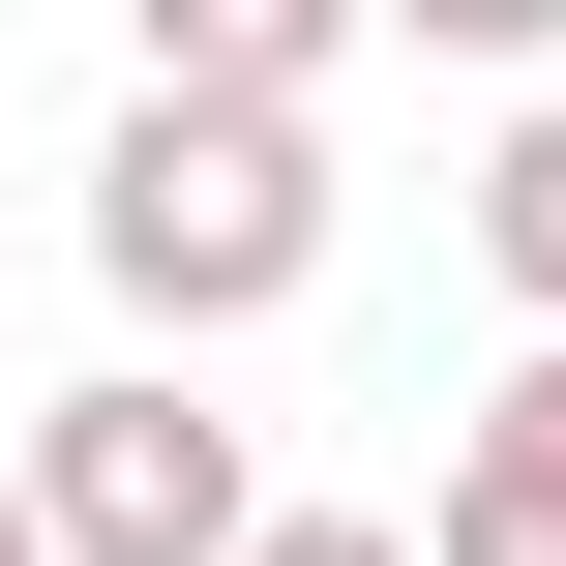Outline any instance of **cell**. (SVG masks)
Returning <instances> with one entry per match:
<instances>
[{"mask_svg":"<svg viewBox=\"0 0 566 566\" xmlns=\"http://www.w3.org/2000/svg\"><path fill=\"white\" fill-rule=\"evenodd\" d=\"M478 269H507V298H537V328H566V90H537V119H507V149H478Z\"/></svg>","mask_w":566,"mask_h":566,"instance_id":"cell-4","label":"cell"},{"mask_svg":"<svg viewBox=\"0 0 566 566\" xmlns=\"http://www.w3.org/2000/svg\"><path fill=\"white\" fill-rule=\"evenodd\" d=\"M90 269L209 358V328H269V298H328V119H269V90H119V149H90Z\"/></svg>","mask_w":566,"mask_h":566,"instance_id":"cell-1","label":"cell"},{"mask_svg":"<svg viewBox=\"0 0 566 566\" xmlns=\"http://www.w3.org/2000/svg\"><path fill=\"white\" fill-rule=\"evenodd\" d=\"M0 566H60V537H30V478H0Z\"/></svg>","mask_w":566,"mask_h":566,"instance_id":"cell-9","label":"cell"},{"mask_svg":"<svg viewBox=\"0 0 566 566\" xmlns=\"http://www.w3.org/2000/svg\"><path fill=\"white\" fill-rule=\"evenodd\" d=\"M418 566H566V507H507V478H448V507H418Z\"/></svg>","mask_w":566,"mask_h":566,"instance_id":"cell-7","label":"cell"},{"mask_svg":"<svg viewBox=\"0 0 566 566\" xmlns=\"http://www.w3.org/2000/svg\"><path fill=\"white\" fill-rule=\"evenodd\" d=\"M448 478H507V507H566V328L507 358V388H478V448H448Z\"/></svg>","mask_w":566,"mask_h":566,"instance_id":"cell-5","label":"cell"},{"mask_svg":"<svg viewBox=\"0 0 566 566\" xmlns=\"http://www.w3.org/2000/svg\"><path fill=\"white\" fill-rule=\"evenodd\" d=\"M358 30H418V60H566V0H358Z\"/></svg>","mask_w":566,"mask_h":566,"instance_id":"cell-6","label":"cell"},{"mask_svg":"<svg viewBox=\"0 0 566 566\" xmlns=\"http://www.w3.org/2000/svg\"><path fill=\"white\" fill-rule=\"evenodd\" d=\"M30 537H60V566H239V537H269V448H239L179 358H119V388L30 418Z\"/></svg>","mask_w":566,"mask_h":566,"instance_id":"cell-2","label":"cell"},{"mask_svg":"<svg viewBox=\"0 0 566 566\" xmlns=\"http://www.w3.org/2000/svg\"><path fill=\"white\" fill-rule=\"evenodd\" d=\"M149 30V90H269V119H328V60H358V0H119Z\"/></svg>","mask_w":566,"mask_h":566,"instance_id":"cell-3","label":"cell"},{"mask_svg":"<svg viewBox=\"0 0 566 566\" xmlns=\"http://www.w3.org/2000/svg\"><path fill=\"white\" fill-rule=\"evenodd\" d=\"M239 566H418V537H388V507H269Z\"/></svg>","mask_w":566,"mask_h":566,"instance_id":"cell-8","label":"cell"}]
</instances>
